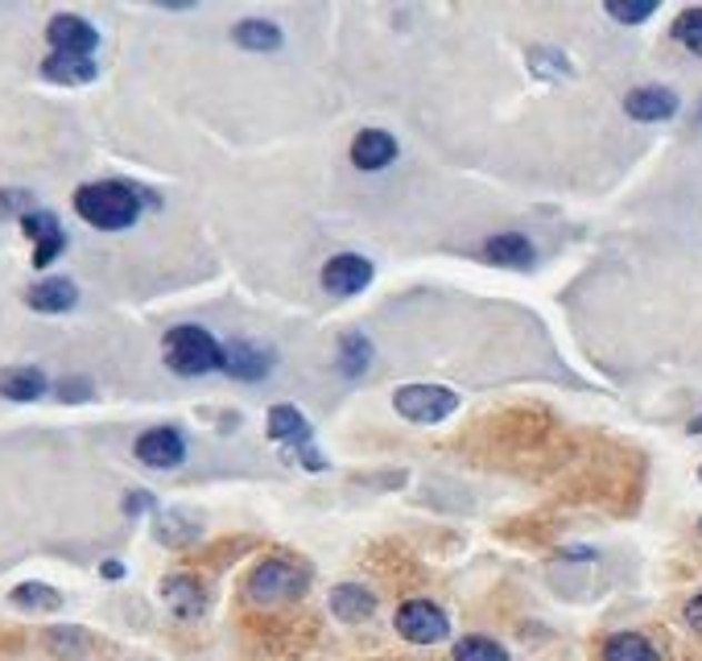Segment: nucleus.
I'll return each instance as SVG.
<instances>
[{
  "instance_id": "18",
  "label": "nucleus",
  "mask_w": 702,
  "mask_h": 661,
  "mask_svg": "<svg viewBox=\"0 0 702 661\" xmlns=\"http://www.w3.org/2000/svg\"><path fill=\"white\" fill-rule=\"evenodd\" d=\"M46 393V372L42 368H4L0 372V397H9V401H38Z\"/></svg>"
},
{
  "instance_id": "13",
  "label": "nucleus",
  "mask_w": 702,
  "mask_h": 661,
  "mask_svg": "<svg viewBox=\"0 0 702 661\" xmlns=\"http://www.w3.org/2000/svg\"><path fill=\"white\" fill-rule=\"evenodd\" d=\"M624 112L632 120H670L678 112V96L670 88H636L624 96Z\"/></svg>"
},
{
  "instance_id": "9",
  "label": "nucleus",
  "mask_w": 702,
  "mask_h": 661,
  "mask_svg": "<svg viewBox=\"0 0 702 661\" xmlns=\"http://www.w3.org/2000/svg\"><path fill=\"white\" fill-rule=\"evenodd\" d=\"M21 228H26V236L38 244V249H33V264H38V269H46V264L67 249V236H62L59 220H54L50 211H30V216L21 220Z\"/></svg>"
},
{
  "instance_id": "29",
  "label": "nucleus",
  "mask_w": 702,
  "mask_h": 661,
  "mask_svg": "<svg viewBox=\"0 0 702 661\" xmlns=\"http://www.w3.org/2000/svg\"><path fill=\"white\" fill-rule=\"evenodd\" d=\"M62 401H88L91 397V381H62L59 384Z\"/></svg>"
},
{
  "instance_id": "30",
  "label": "nucleus",
  "mask_w": 702,
  "mask_h": 661,
  "mask_svg": "<svg viewBox=\"0 0 702 661\" xmlns=\"http://www.w3.org/2000/svg\"><path fill=\"white\" fill-rule=\"evenodd\" d=\"M686 624L702 637V595H694V600L686 603Z\"/></svg>"
},
{
  "instance_id": "11",
  "label": "nucleus",
  "mask_w": 702,
  "mask_h": 661,
  "mask_svg": "<svg viewBox=\"0 0 702 661\" xmlns=\"http://www.w3.org/2000/svg\"><path fill=\"white\" fill-rule=\"evenodd\" d=\"M161 600L170 603V612L182 620H194L203 617L207 608V591L199 579H191V574H170L166 583H161Z\"/></svg>"
},
{
  "instance_id": "10",
  "label": "nucleus",
  "mask_w": 702,
  "mask_h": 661,
  "mask_svg": "<svg viewBox=\"0 0 702 661\" xmlns=\"http://www.w3.org/2000/svg\"><path fill=\"white\" fill-rule=\"evenodd\" d=\"M351 162L355 170H384V166L397 162V141L384 129H364L355 141H351Z\"/></svg>"
},
{
  "instance_id": "8",
  "label": "nucleus",
  "mask_w": 702,
  "mask_h": 661,
  "mask_svg": "<svg viewBox=\"0 0 702 661\" xmlns=\"http://www.w3.org/2000/svg\"><path fill=\"white\" fill-rule=\"evenodd\" d=\"M46 38H50V46H54V54H79V59H91V50L100 46L96 26L83 21V17H71V13L54 17V21L46 26Z\"/></svg>"
},
{
  "instance_id": "15",
  "label": "nucleus",
  "mask_w": 702,
  "mask_h": 661,
  "mask_svg": "<svg viewBox=\"0 0 702 661\" xmlns=\"http://www.w3.org/2000/svg\"><path fill=\"white\" fill-rule=\"evenodd\" d=\"M42 74L62 88H83L100 74V67H96V59H79V54H50L42 62Z\"/></svg>"
},
{
  "instance_id": "17",
  "label": "nucleus",
  "mask_w": 702,
  "mask_h": 661,
  "mask_svg": "<svg viewBox=\"0 0 702 661\" xmlns=\"http://www.w3.org/2000/svg\"><path fill=\"white\" fill-rule=\"evenodd\" d=\"M483 257L492 264H512V269H529V264L538 261V257H533V244H529L521 232L492 236V240L483 244Z\"/></svg>"
},
{
  "instance_id": "1",
  "label": "nucleus",
  "mask_w": 702,
  "mask_h": 661,
  "mask_svg": "<svg viewBox=\"0 0 702 661\" xmlns=\"http://www.w3.org/2000/svg\"><path fill=\"white\" fill-rule=\"evenodd\" d=\"M74 211L100 232H124L141 216V194L129 182H88L74 191Z\"/></svg>"
},
{
  "instance_id": "32",
  "label": "nucleus",
  "mask_w": 702,
  "mask_h": 661,
  "mask_svg": "<svg viewBox=\"0 0 702 661\" xmlns=\"http://www.w3.org/2000/svg\"><path fill=\"white\" fill-rule=\"evenodd\" d=\"M103 574H108V579H120L124 567H120V562H103Z\"/></svg>"
},
{
  "instance_id": "16",
  "label": "nucleus",
  "mask_w": 702,
  "mask_h": 661,
  "mask_svg": "<svg viewBox=\"0 0 702 661\" xmlns=\"http://www.w3.org/2000/svg\"><path fill=\"white\" fill-rule=\"evenodd\" d=\"M331 612L339 620H348V624H360V620H368L377 612V595L368 588H360V583H343V588L331 591Z\"/></svg>"
},
{
  "instance_id": "5",
  "label": "nucleus",
  "mask_w": 702,
  "mask_h": 661,
  "mask_svg": "<svg viewBox=\"0 0 702 661\" xmlns=\"http://www.w3.org/2000/svg\"><path fill=\"white\" fill-rule=\"evenodd\" d=\"M397 632L413 641V645H439L442 637L451 632V620L442 612L439 603L430 600H410L397 608Z\"/></svg>"
},
{
  "instance_id": "14",
  "label": "nucleus",
  "mask_w": 702,
  "mask_h": 661,
  "mask_svg": "<svg viewBox=\"0 0 702 661\" xmlns=\"http://www.w3.org/2000/svg\"><path fill=\"white\" fill-rule=\"evenodd\" d=\"M33 310H42V314H62V310H71L79 302V286L67 278H46L38 286H30V294H26Z\"/></svg>"
},
{
  "instance_id": "28",
  "label": "nucleus",
  "mask_w": 702,
  "mask_h": 661,
  "mask_svg": "<svg viewBox=\"0 0 702 661\" xmlns=\"http://www.w3.org/2000/svg\"><path fill=\"white\" fill-rule=\"evenodd\" d=\"M533 71H554V74H571V67H566V59L558 54V50H533Z\"/></svg>"
},
{
  "instance_id": "25",
  "label": "nucleus",
  "mask_w": 702,
  "mask_h": 661,
  "mask_svg": "<svg viewBox=\"0 0 702 661\" xmlns=\"http://www.w3.org/2000/svg\"><path fill=\"white\" fill-rule=\"evenodd\" d=\"M673 38L686 46L690 54H699L702 59V4L699 9H686V13L673 21Z\"/></svg>"
},
{
  "instance_id": "4",
  "label": "nucleus",
  "mask_w": 702,
  "mask_h": 661,
  "mask_svg": "<svg viewBox=\"0 0 702 661\" xmlns=\"http://www.w3.org/2000/svg\"><path fill=\"white\" fill-rule=\"evenodd\" d=\"M454 405H459V393L447 384H401L393 393V410L418 427H434L442 418H451Z\"/></svg>"
},
{
  "instance_id": "6",
  "label": "nucleus",
  "mask_w": 702,
  "mask_h": 661,
  "mask_svg": "<svg viewBox=\"0 0 702 661\" xmlns=\"http://www.w3.org/2000/svg\"><path fill=\"white\" fill-rule=\"evenodd\" d=\"M372 273H377V269H372L368 257H360V252H339V257H331L327 269H322V290L335 298H351V294H360V290H368Z\"/></svg>"
},
{
  "instance_id": "23",
  "label": "nucleus",
  "mask_w": 702,
  "mask_h": 661,
  "mask_svg": "<svg viewBox=\"0 0 702 661\" xmlns=\"http://www.w3.org/2000/svg\"><path fill=\"white\" fill-rule=\"evenodd\" d=\"M454 661H509V649L497 645L492 637H463L454 645Z\"/></svg>"
},
{
  "instance_id": "20",
  "label": "nucleus",
  "mask_w": 702,
  "mask_h": 661,
  "mask_svg": "<svg viewBox=\"0 0 702 661\" xmlns=\"http://www.w3.org/2000/svg\"><path fill=\"white\" fill-rule=\"evenodd\" d=\"M269 434L278 442H307L310 427L293 405H273V410H269Z\"/></svg>"
},
{
  "instance_id": "24",
  "label": "nucleus",
  "mask_w": 702,
  "mask_h": 661,
  "mask_svg": "<svg viewBox=\"0 0 702 661\" xmlns=\"http://www.w3.org/2000/svg\"><path fill=\"white\" fill-rule=\"evenodd\" d=\"M368 360H372V343L364 335H343V343H339V368L348 377H360L368 368Z\"/></svg>"
},
{
  "instance_id": "21",
  "label": "nucleus",
  "mask_w": 702,
  "mask_h": 661,
  "mask_svg": "<svg viewBox=\"0 0 702 661\" xmlns=\"http://www.w3.org/2000/svg\"><path fill=\"white\" fill-rule=\"evenodd\" d=\"M235 46H244V50H278L281 46V30L273 21H240L232 30Z\"/></svg>"
},
{
  "instance_id": "7",
  "label": "nucleus",
  "mask_w": 702,
  "mask_h": 661,
  "mask_svg": "<svg viewBox=\"0 0 702 661\" xmlns=\"http://www.w3.org/2000/svg\"><path fill=\"white\" fill-rule=\"evenodd\" d=\"M137 459H141L146 468L170 471L187 459V439H182L174 427H153L137 439Z\"/></svg>"
},
{
  "instance_id": "36",
  "label": "nucleus",
  "mask_w": 702,
  "mask_h": 661,
  "mask_svg": "<svg viewBox=\"0 0 702 661\" xmlns=\"http://www.w3.org/2000/svg\"><path fill=\"white\" fill-rule=\"evenodd\" d=\"M699 529H702V525H699Z\"/></svg>"
},
{
  "instance_id": "2",
  "label": "nucleus",
  "mask_w": 702,
  "mask_h": 661,
  "mask_svg": "<svg viewBox=\"0 0 702 661\" xmlns=\"http://www.w3.org/2000/svg\"><path fill=\"white\" fill-rule=\"evenodd\" d=\"M166 364L174 368L178 377H203L211 368H223V348L215 343V335L207 327L182 323L174 331H166Z\"/></svg>"
},
{
  "instance_id": "31",
  "label": "nucleus",
  "mask_w": 702,
  "mask_h": 661,
  "mask_svg": "<svg viewBox=\"0 0 702 661\" xmlns=\"http://www.w3.org/2000/svg\"><path fill=\"white\" fill-rule=\"evenodd\" d=\"M129 513H137V509H149V497H129V504H124Z\"/></svg>"
},
{
  "instance_id": "33",
  "label": "nucleus",
  "mask_w": 702,
  "mask_h": 661,
  "mask_svg": "<svg viewBox=\"0 0 702 661\" xmlns=\"http://www.w3.org/2000/svg\"><path fill=\"white\" fill-rule=\"evenodd\" d=\"M690 434H702V413L694 418V422H690Z\"/></svg>"
},
{
  "instance_id": "35",
  "label": "nucleus",
  "mask_w": 702,
  "mask_h": 661,
  "mask_svg": "<svg viewBox=\"0 0 702 661\" xmlns=\"http://www.w3.org/2000/svg\"><path fill=\"white\" fill-rule=\"evenodd\" d=\"M699 480H702V468H699Z\"/></svg>"
},
{
  "instance_id": "12",
  "label": "nucleus",
  "mask_w": 702,
  "mask_h": 661,
  "mask_svg": "<svg viewBox=\"0 0 702 661\" xmlns=\"http://www.w3.org/2000/svg\"><path fill=\"white\" fill-rule=\"evenodd\" d=\"M269 368H273V352H264L257 343L223 348V372L235 377V381H261V377H269Z\"/></svg>"
},
{
  "instance_id": "3",
  "label": "nucleus",
  "mask_w": 702,
  "mask_h": 661,
  "mask_svg": "<svg viewBox=\"0 0 702 661\" xmlns=\"http://www.w3.org/2000/svg\"><path fill=\"white\" fill-rule=\"evenodd\" d=\"M310 588V571L293 559H264L249 574V600L252 603H290Z\"/></svg>"
},
{
  "instance_id": "26",
  "label": "nucleus",
  "mask_w": 702,
  "mask_h": 661,
  "mask_svg": "<svg viewBox=\"0 0 702 661\" xmlns=\"http://www.w3.org/2000/svg\"><path fill=\"white\" fill-rule=\"evenodd\" d=\"M658 13V0H612L608 4V17L612 21H620V26H641V21H649V17Z\"/></svg>"
},
{
  "instance_id": "19",
  "label": "nucleus",
  "mask_w": 702,
  "mask_h": 661,
  "mask_svg": "<svg viewBox=\"0 0 702 661\" xmlns=\"http://www.w3.org/2000/svg\"><path fill=\"white\" fill-rule=\"evenodd\" d=\"M603 661H661V653L641 632H615L603 645Z\"/></svg>"
},
{
  "instance_id": "27",
  "label": "nucleus",
  "mask_w": 702,
  "mask_h": 661,
  "mask_svg": "<svg viewBox=\"0 0 702 661\" xmlns=\"http://www.w3.org/2000/svg\"><path fill=\"white\" fill-rule=\"evenodd\" d=\"M33 199H30V191H0V216H30L33 211Z\"/></svg>"
},
{
  "instance_id": "22",
  "label": "nucleus",
  "mask_w": 702,
  "mask_h": 661,
  "mask_svg": "<svg viewBox=\"0 0 702 661\" xmlns=\"http://www.w3.org/2000/svg\"><path fill=\"white\" fill-rule=\"evenodd\" d=\"M13 603L30 608V612H54V608H62V595L46 583H21V588H13Z\"/></svg>"
},
{
  "instance_id": "34",
  "label": "nucleus",
  "mask_w": 702,
  "mask_h": 661,
  "mask_svg": "<svg viewBox=\"0 0 702 661\" xmlns=\"http://www.w3.org/2000/svg\"><path fill=\"white\" fill-rule=\"evenodd\" d=\"M694 129H702V103H699V112H694Z\"/></svg>"
}]
</instances>
